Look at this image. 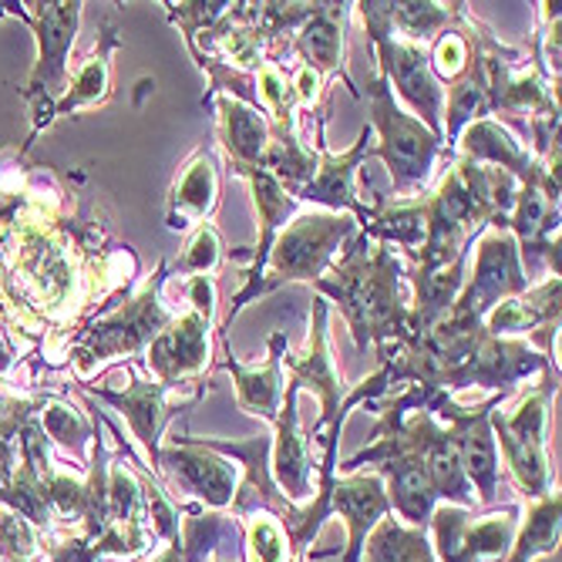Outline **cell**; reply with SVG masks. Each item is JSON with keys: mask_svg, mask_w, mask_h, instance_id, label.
Returning <instances> with one entry per match:
<instances>
[{"mask_svg": "<svg viewBox=\"0 0 562 562\" xmlns=\"http://www.w3.org/2000/svg\"><path fill=\"white\" fill-rule=\"evenodd\" d=\"M404 260L368 233L344 249V257L314 283V290L340 306V314L353 334V344L381 353V364L401 344L412 340V306L401 293Z\"/></svg>", "mask_w": 562, "mask_h": 562, "instance_id": "obj_1", "label": "cell"}, {"mask_svg": "<svg viewBox=\"0 0 562 562\" xmlns=\"http://www.w3.org/2000/svg\"><path fill=\"white\" fill-rule=\"evenodd\" d=\"M166 273L169 263H159V270L138 286V293L128 303H119L112 314L98 317L71 334L65 361L71 364L81 384H91L98 371H105L109 364L122 361V357L145 353L148 344L176 321V314L162 303Z\"/></svg>", "mask_w": 562, "mask_h": 562, "instance_id": "obj_2", "label": "cell"}, {"mask_svg": "<svg viewBox=\"0 0 562 562\" xmlns=\"http://www.w3.org/2000/svg\"><path fill=\"white\" fill-rule=\"evenodd\" d=\"M85 4H0V18H21L34 37H37V65L27 78L24 98L31 101L34 132L27 138V148L55 122V109L68 88V58L75 47L78 21Z\"/></svg>", "mask_w": 562, "mask_h": 562, "instance_id": "obj_3", "label": "cell"}, {"mask_svg": "<svg viewBox=\"0 0 562 562\" xmlns=\"http://www.w3.org/2000/svg\"><path fill=\"white\" fill-rule=\"evenodd\" d=\"M368 128L378 132V145H371V156L384 159L401 199H422L445 142L397 105V98L381 71L368 88Z\"/></svg>", "mask_w": 562, "mask_h": 562, "instance_id": "obj_4", "label": "cell"}, {"mask_svg": "<svg viewBox=\"0 0 562 562\" xmlns=\"http://www.w3.org/2000/svg\"><path fill=\"white\" fill-rule=\"evenodd\" d=\"M559 391L555 378H546L542 387L529 391L513 412H502V401L492 407L488 425L495 435V448L505 458L508 475L526 498H542L552 492V472L546 454V425H549V404Z\"/></svg>", "mask_w": 562, "mask_h": 562, "instance_id": "obj_5", "label": "cell"}, {"mask_svg": "<svg viewBox=\"0 0 562 562\" xmlns=\"http://www.w3.org/2000/svg\"><path fill=\"white\" fill-rule=\"evenodd\" d=\"M357 14H361L374 47H378V58H381V75L387 78V85L397 88L401 101L407 109L415 112V119L445 142L441 135V122H445V88L441 81L431 75L428 68V50L418 44H407L391 31V4H353ZM391 88V91H394Z\"/></svg>", "mask_w": 562, "mask_h": 562, "instance_id": "obj_6", "label": "cell"}, {"mask_svg": "<svg viewBox=\"0 0 562 562\" xmlns=\"http://www.w3.org/2000/svg\"><path fill=\"white\" fill-rule=\"evenodd\" d=\"M353 229L357 220L350 213H296L270 249L260 296L296 280L317 283L334 267V260L340 257V246L353 236Z\"/></svg>", "mask_w": 562, "mask_h": 562, "instance_id": "obj_7", "label": "cell"}, {"mask_svg": "<svg viewBox=\"0 0 562 562\" xmlns=\"http://www.w3.org/2000/svg\"><path fill=\"white\" fill-rule=\"evenodd\" d=\"M81 391L94 401L112 404L115 412L128 422V431L135 438L138 454H132L135 462L151 475L159 479V448H162V431L166 425L182 415L186 407L199 404V397L206 394V384H199L192 394H182V387H166L151 378L132 374L122 391L105 387V384H81Z\"/></svg>", "mask_w": 562, "mask_h": 562, "instance_id": "obj_8", "label": "cell"}, {"mask_svg": "<svg viewBox=\"0 0 562 562\" xmlns=\"http://www.w3.org/2000/svg\"><path fill=\"white\" fill-rule=\"evenodd\" d=\"M159 482L172 498L182 495L210 513H229L243 469L192 435H172L159 448Z\"/></svg>", "mask_w": 562, "mask_h": 562, "instance_id": "obj_9", "label": "cell"}, {"mask_svg": "<svg viewBox=\"0 0 562 562\" xmlns=\"http://www.w3.org/2000/svg\"><path fill=\"white\" fill-rule=\"evenodd\" d=\"M472 252H475V270L472 277H465V286L448 314L458 324H482V317L495 303L522 296L532 286L519 260V243L508 229L485 226L475 236Z\"/></svg>", "mask_w": 562, "mask_h": 562, "instance_id": "obj_10", "label": "cell"}, {"mask_svg": "<svg viewBox=\"0 0 562 562\" xmlns=\"http://www.w3.org/2000/svg\"><path fill=\"white\" fill-rule=\"evenodd\" d=\"M519 505L495 508L488 516H475L472 508L438 505L428 522L431 549L438 562H502L513 549L519 529Z\"/></svg>", "mask_w": 562, "mask_h": 562, "instance_id": "obj_11", "label": "cell"}, {"mask_svg": "<svg viewBox=\"0 0 562 562\" xmlns=\"http://www.w3.org/2000/svg\"><path fill=\"white\" fill-rule=\"evenodd\" d=\"M210 334H213L210 314L195 311V306H189L186 314H176V321L142 353L151 381H159L166 387H182L186 381L202 378L213 357Z\"/></svg>", "mask_w": 562, "mask_h": 562, "instance_id": "obj_12", "label": "cell"}, {"mask_svg": "<svg viewBox=\"0 0 562 562\" xmlns=\"http://www.w3.org/2000/svg\"><path fill=\"white\" fill-rule=\"evenodd\" d=\"M340 516L347 526V549L340 562H361V549L374 526L391 516V502L384 492V479L378 472H350L334 479L330 488V516Z\"/></svg>", "mask_w": 562, "mask_h": 562, "instance_id": "obj_13", "label": "cell"}, {"mask_svg": "<svg viewBox=\"0 0 562 562\" xmlns=\"http://www.w3.org/2000/svg\"><path fill=\"white\" fill-rule=\"evenodd\" d=\"M296 397L300 387L286 384L283 391V404H280V415L273 422V451H270V469H273V482L277 488L286 495V502H303L317 488L314 482V451L311 441L303 438L300 431V418H296Z\"/></svg>", "mask_w": 562, "mask_h": 562, "instance_id": "obj_14", "label": "cell"}, {"mask_svg": "<svg viewBox=\"0 0 562 562\" xmlns=\"http://www.w3.org/2000/svg\"><path fill=\"white\" fill-rule=\"evenodd\" d=\"M368 135H371V128H364L361 142H357L350 151H344V156H330V151L321 148L317 176L296 199L311 202V206H324L327 213H350L357 223L368 226L374 210L368 206V202H361V195H357V166L371 156Z\"/></svg>", "mask_w": 562, "mask_h": 562, "instance_id": "obj_15", "label": "cell"}, {"mask_svg": "<svg viewBox=\"0 0 562 562\" xmlns=\"http://www.w3.org/2000/svg\"><path fill=\"white\" fill-rule=\"evenodd\" d=\"M347 18H350V4H317V11L293 34L286 55L300 58L303 68L317 71L324 81L340 75L344 85L357 94L350 75L344 71V21Z\"/></svg>", "mask_w": 562, "mask_h": 562, "instance_id": "obj_16", "label": "cell"}, {"mask_svg": "<svg viewBox=\"0 0 562 562\" xmlns=\"http://www.w3.org/2000/svg\"><path fill=\"white\" fill-rule=\"evenodd\" d=\"M216 206H220V166L210 148H199L169 192L166 223L169 229L182 233L195 223H206Z\"/></svg>", "mask_w": 562, "mask_h": 562, "instance_id": "obj_17", "label": "cell"}, {"mask_svg": "<svg viewBox=\"0 0 562 562\" xmlns=\"http://www.w3.org/2000/svg\"><path fill=\"white\" fill-rule=\"evenodd\" d=\"M213 101L220 112V142L233 162V172L239 176L246 169H260L270 145V119L229 94H213Z\"/></svg>", "mask_w": 562, "mask_h": 562, "instance_id": "obj_18", "label": "cell"}, {"mask_svg": "<svg viewBox=\"0 0 562 562\" xmlns=\"http://www.w3.org/2000/svg\"><path fill=\"white\" fill-rule=\"evenodd\" d=\"M283 350H286V337L283 334H273L270 337V361H267V368H260V371H246L236 357H233V350H226V361H223V368L233 374V384H236V404L243 407L246 415H252V418H263V422H277V415H280V404H283V391H286V384H283Z\"/></svg>", "mask_w": 562, "mask_h": 562, "instance_id": "obj_19", "label": "cell"}, {"mask_svg": "<svg viewBox=\"0 0 562 562\" xmlns=\"http://www.w3.org/2000/svg\"><path fill=\"white\" fill-rule=\"evenodd\" d=\"M458 148H462V159H472L479 166L505 169L522 182H529L546 162L532 159V151L516 142V135L502 128L495 119L472 122L462 135H458Z\"/></svg>", "mask_w": 562, "mask_h": 562, "instance_id": "obj_20", "label": "cell"}, {"mask_svg": "<svg viewBox=\"0 0 562 562\" xmlns=\"http://www.w3.org/2000/svg\"><path fill=\"white\" fill-rule=\"evenodd\" d=\"M115 50H119V34H115V24L109 21L98 37V44H94V50L81 61L75 78H68V88L58 101L55 119L105 105V101L112 98V55Z\"/></svg>", "mask_w": 562, "mask_h": 562, "instance_id": "obj_21", "label": "cell"}, {"mask_svg": "<svg viewBox=\"0 0 562 562\" xmlns=\"http://www.w3.org/2000/svg\"><path fill=\"white\" fill-rule=\"evenodd\" d=\"M37 425H41L44 438L55 448H61L78 469H88L91 448L98 438V418H88L81 407H75L65 397H44L41 412H37Z\"/></svg>", "mask_w": 562, "mask_h": 562, "instance_id": "obj_22", "label": "cell"}, {"mask_svg": "<svg viewBox=\"0 0 562 562\" xmlns=\"http://www.w3.org/2000/svg\"><path fill=\"white\" fill-rule=\"evenodd\" d=\"M559 516H562V498L559 488H552L549 495L536 498L526 522L516 529L513 549H508L502 562H536L539 555L559 552Z\"/></svg>", "mask_w": 562, "mask_h": 562, "instance_id": "obj_23", "label": "cell"}, {"mask_svg": "<svg viewBox=\"0 0 562 562\" xmlns=\"http://www.w3.org/2000/svg\"><path fill=\"white\" fill-rule=\"evenodd\" d=\"M361 562H438L428 532L404 526L401 519L387 516L374 526L361 549Z\"/></svg>", "mask_w": 562, "mask_h": 562, "instance_id": "obj_24", "label": "cell"}, {"mask_svg": "<svg viewBox=\"0 0 562 562\" xmlns=\"http://www.w3.org/2000/svg\"><path fill=\"white\" fill-rule=\"evenodd\" d=\"M462 11L465 4H391V31L407 44L425 47Z\"/></svg>", "mask_w": 562, "mask_h": 562, "instance_id": "obj_25", "label": "cell"}, {"mask_svg": "<svg viewBox=\"0 0 562 562\" xmlns=\"http://www.w3.org/2000/svg\"><path fill=\"white\" fill-rule=\"evenodd\" d=\"M220 263H223V239H220V233L210 223H202L195 229V236L189 239V246L182 252V260L176 263V270L186 273V277H213Z\"/></svg>", "mask_w": 562, "mask_h": 562, "instance_id": "obj_26", "label": "cell"}, {"mask_svg": "<svg viewBox=\"0 0 562 562\" xmlns=\"http://www.w3.org/2000/svg\"><path fill=\"white\" fill-rule=\"evenodd\" d=\"M166 8H169L172 24L182 27L186 41H192L202 31L216 27L226 18V11H229V4H166Z\"/></svg>", "mask_w": 562, "mask_h": 562, "instance_id": "obj_27", "label": "cell"}, {"mask_svg": "<svg viewBox=\"0 0 562 562\" xmlns=\"http://www.w3.org/2000/svg\"><path fill=\"white\" fill-rule=\"evenodd\" d=\"M21 350H14V337L11 330H0V378H11L14 364H18Z\"/></svg>", "mask_w": 562, "mask_h": 562, "instance_id": "obj_28", "label": "cell"}]
</instances>
